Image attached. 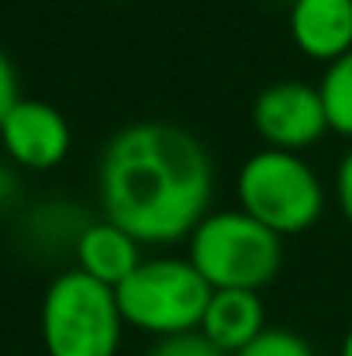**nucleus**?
<instances>
[{"mask_svg": "<svg viewBox=\"0 0 352 356\" xmlns=\"http://www.w3.org/2000/svg\"><path fill=\"white\" fill-rule=\"evenodd\" d=\"M215 191L208 149L166 121L121 128L101 159L108 222L135 242H176L204 222Z\"/></svg>", "mask_w": 352, "mask_h": 356, "instance_id": "nucleus-1", "label": "nucleus"}, {"mask_svg": "<svg viewBox=\"0 0 352 356\" xmlns=\"http://www.w3.org/2000/svg\"><path fill=\"white\" fill-rule=\"evenodd\" d=\"M121 318L142 332L180 336L197 332L211 301V284L190 259H142L115 287Z\"/></svg>", "mask_w": 352, "mask_h": 356, "instance_id": "nucleus-2", "label": "nucleus"}, {"mask_svg": "<svg viewBox=\"0 0 352 356\" xmlns=\"http://www.w3.org/2000/svg\"><path fill=\"white\" fill-rule=\"evenodd\" d=\"M283 259L280 236L245 211L204 215L190 236V263L211 291H255L266 287Z\"/></svg>", "mask_w": 352, "mask_h": 356, "instance_id": "nucleus-3", "label": "nucleus"}, {"mask_svg": "<svg viewBox=\"0 0 352 356\" xmlns=\"http://www.w3.org/2000/svg\"><path fill=\"white\" fill-rule=\"evenodd\" d=\"M115 287L83 270L56 277L42 301V339L49 356H115L121 346Z\"/></svg>", "mask_w": 352, "mask_h": 356, "instance_id": "nucleus-4", "label": "nucleus"}, {"mask_svg": "<svg viewBox=\"0 0 352 356\" xmlns=\"http://www.w3.org/2000/svg\"><path fill=\"white\" fill-rule=\"evenodd\" d=\"M238 201L242 211L269 232L297 236L321 218L325 187L297 152L262 149L238 170Z\"/></svg>", "mask_w": 352, "mask_h": 356, "instance_id": "nucleus-5", "label": "nucleus"}, {"mask_svg": "<svg viewBox=\"0 0 352 356\" xmlns=\"http://www.w3.org/2000/svg\"><path fill=\"white\" fill-rule=\"evenodd\" d=\"M252 121L259 135L269 142V149L283 152H301L315 145L328 128L321 90L301 80L269 83L252 104Z\"/></svg>", "mask_w": 352, "mask_h": 356, "instance_id": "nucleus-6", "label": "nucleus"}, {"mask_svg": "<svg viewBox=\"0 0 352 356\" xmlns=\"http://www.w3.org/2000/svg\"><path fill=\"white\" fill-rule=\"evenodd\" d=\"M0 135L7 152L31 170H49L69 152V124L45 101H17Z\"/></svg>", "mask_w": 352, "mask_h": 356, "instance_id": "nucleus-7", "label": "nucleus"}, {"mask_svg": "<svg viewBox=\"0 0 352 356\" xmlns=\"http://www.w3.org/2000/svg\"><path fill=\"white\" fill-rule=\"evenodd\" d=\"M290 35L311 59H342L352 49V0H290Z\"/></svg>", "mask_w": 352, "mask_h": 356, "instance_id": "nucleus-8", "label": "nucleus"}, {"mask_svg": "<svg viewBox=\"0 0 352 356\" xmlns=\"http://www.w3.org/2000/svg\"><path fill=\"white\" fill-rule=\"evenodd\" d=\"M262 329V301L255 291H215L201 322V332L225 353H242Z\"/></svg>", "mask_w": 352, "mask_h": 356, "instance_id": "nucleus-9", "label": "nucleus"}, {"mask_svg": "<svg viewBox=\"0 0 352 356\" xmlns=\"http://www.w3.org/2000/svg\"><path fill=\"white\" fill-rule=\"evenodd\" d=\"M76 256H80V270L90 273L94 280L108 284V287H117L142 263L138 242L111 222L83 229V236L76 242Z\"/></svg>", "mask_w": 352, "mask_h": 356, "instance_id": "nucleus-10", "label": "nucleus"}, {"mask_svg": "<svg viewBox=\"0 0 352 356\" xmlns=\"http://www.w3.org/2000/svg\"><path fill=\"white\" fill-rule=\"evenodd\" d=\"M318 90H321V101H325L328 128L352 138V49L342 59L328 63Z\"/></svg>", "mask_w": 352, "mask_h": 356, "instance_id": "nucleus-11", "label": "nucleus"}, {"mask_svg": "<svg viewBox=\"0 0 352 356\" xmlns=\"http://www.w3.org/2000/svg\"><path fill=\"white\" fill-rule=\"evenodd\" d=\"M235 356H315L308 339H301L290 329H262L242 353Z\"/></svg>", "mask_w": 352, "mask_h": 356, "instance_id": "nucleus-12", "label": "nucleus"}, {"mask_svg": "<svg viewBox=\"0 0 352 356\" xmlns=\"http://www.w3.org/2000/svg\"><path fill=\"white\" fill-rule=\"evenodd\" d=\"M149 356H228L225 350H218L201 329L197 332H180V336H166L159 339Z\"/></svg>", "mask_w": 352, "mask_h": 356, "instance_id": "nucleus-13", "label": "nucleus"}, {"mask_svg": "<svg viewBox=\"0 0 352 356\" xmlns=\"http://www.w3.org/2000/svg\"><path fill=\"white\" fill-rule=\"evenodd\" d=\"M17 101H21V97H17V73H14L10 59L0 52V124H3V118L10 115V108H14Z\"/></svg>", "mask_w": 352, "mask_h": 356, "instance_id": "nucleus-14", "label": "nucleus"}, {"mask_svg": "<svg viewBox=\"0 0 352 356\" xmlns=\"http://www.w3.org/2000/svg\"><path fill=\"white\" fill-rule=\"evenodd\" d=\"M335 194H339V208L349 218L352 225V149L346 152V159L339 163V177H335Z\"/></svg>", "mask_w": 352, "mask_h": 356, "instance_id": "nucleus-15", "label": "nucleus"}, {"mask_svg": "<svg viewBox=\"0 0 352 356\" xmlns=\"http://www.w3.org/2000/svg\"><path fill=\"white\" fill-rule=\"evenodd\" d=\"M342 356H352V329L346 332V339H342Z\"/></svg>", "mask_w": 352, "mask_h": 356, "instance_id": "nucleus-16", "label": "nucleus"}]
</instances>
